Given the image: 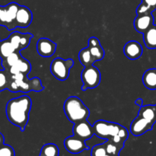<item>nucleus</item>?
<instances>
[{
	"instance_id": "39448f33",
	"label": "nucleus",
	"mask_w": 156,
	"mask_h": 156,
	"mask_svg": "<svg viewBox=\"0 0 156 156\" xmlns=\"http://www.w3.org/2000/svg\"><path fill=\"white\" fill-rule=\"evenodd\" d=\"M20 5L16 2H11L5 6L0 5V25L4 26L8 30H13L16 28L15 18Z\"/></svg>"
},
{
	"instance_id": "2eb2a0df",
	"label": "nucleus",
	"mask_w": 156,
	"mask_h": 156,
	"mask_svg": "<svg viewBox=\"0 0 156 156\" xmlns=\"http://www.w3.org/2000/svg\"><path fill=\"white\" fill-rule=\"evenodd\" d=\"M124 54L128 59L136 60L143 55V50L142 45L136 41H128L123 47Z\"/></svg>"
},
{
	"instance_id": "f3484780",
	"label": "nucleus",
	"mask_w": 156,
	"mask_h": 156,
	"mask_svg": "<svg viewBox=\"0 0 156 156\" xmlns=\"http://www.w3.org/2000/svg\"><path fill=\"white\" fill-rule=\"evenodd\" d=\"M7 71H9V73L12 75H16L18 73L28 75L31 71V64L22 56L15 65L12 66Z\"/></svg>"
},
{
	"instance_id": "c756f323",
	"label": "nucleus",
	"mask_w": 156,
	"mask_h": 156,
	"mask_svg": "<svg viewBox=\"0 0 156 156\" xmlns=\"http://www.w3.org/2000/svg\"><path fill=\"white\" fill-rule=\"evenodd\" d=\"M4 141H5V138L4 136L2 135V133H0V148L4 145Z\"/></svg>"
},
{
	"instance_id": "4be33fe9",
	"label": "nucleus",
	"mask_w": 156,
	"mask_h": 156,
	"mask_svg": "<svg viewBox=\"0 0 156 156\" xmlns=\"http://www.w3.org/2000/svg\"><path fill=\"white\" fill-rule=\"evenodd\" d=\"M79 59L81 64L84 67L93 66V64L96 62L92 55L91 54V52H90L88 47H86V48H84L80 50L79 53Z\"/></svg>"
},
{
	"instance_id": "393cba45",
	"label": "nucleus",
	"mask_w": 156,
	"mask_h": 156,
	"mask_svg": "<svg viewBox=\"0 0 156 156\" xmlns=\"http://www.w3.org/2000/svg\"><path fill=\"white\" fill-rule=\"evenodd\" d=\"M59 148L53 143L44 145L41 150L39 156H59Z\"/></svg>"
},
{
	"instance_id": "6ab92c4d",
	"label": "nucleus",
	"mask_w": 156,
	"mask_h": 156,
	"mask_svg": "<svg viewBox=\"0 0 156 156\" xmlns=\"http://www.w3.org/2000/svg\"><path fill=\"white\" fill-rule=\"evenodd\" d=\"M143 41L148 49H156V24H153L143 34Z\"/></svg>"
},
{
	"instance_id": "aec40b11",
	"label": "nucleus",
	"mask_w": 156,
	"mask_h": 156,
	"mask_svg": "<svg viewBox=\"0 0 156 156\" xmlns=\"http://www.w3.org/2000/svg\"><path fill=\"white\" fill-rule=\"evenodd\" d=\"M138 115L141 116L143 118L147 120L152 124H155L156 122V111L155 105H145L140 107Z\"/></svg>"
},
{
	"instance_id": "5701e85b",
	"label": "nucleus",
	"mask_w": 156,
	"mask_h": 156,
	"mask_svg": "<svg viewBox=\"0 0 156 156\" xmlns=\"http://www.w3.org/2000/svg\"><path fill=\"white\" fill-rule=\"evenodd\" d=\"M15 52H16V50L14 48L13 45L9 41V38L3 40L0 42V58L1 59H4L5 58L8 57L9 55Z\"/></svg>"
},
{
	"instance_id": "cd10ccee",
	"label": "nucleus",
	"mask_w": 156,
	"mask_h": 156,
	"mask_svg": "<svg viewBox=\"0 0 156 156\" xmlns=\"http://www.w3.org/2000/svg\"><path fill=\"white\" fill-rule=\"evenodd\" d=\"M108 155L105 143L96 145L91 149V156H105Z\"/></svg>"
},
{
	"instance_id": "c85d7f7f",
	"label": "nucleus",
	"mask_w": 156,
	"mask_h": 156,
	"mask_svg": "<svg viewBox=\"0 0 156 156\" xmlns=\"http://www.w3.org/2000/svg\"><path fill=\"white\" fill-rule=\"evenodd\" d=\"M0 156H15V150L9 145H3L0 148Z\"/></svg>"
},
{
	"instance_id": "9d476101",
	"label": "nucleus",
	"mask_w": 156,
	"mask_h": 156,
	"mask_svg": "<svg viewBox=\"0 0 156 156\" xmlns=\"http://www.w3.org/2000/svg\"><path fill=\"white\" fill-rule=\"evenodd\" d=\"M153 128V124L148 121L141 116L138 115L131 123L130 133L135 136H140L143 135L146 132L152 130Z\"/></svg>"
},
{
	"instance_id": "bb28decb",
	"label": "nucleus",
	"mask_w": 156,
	"mask_h": 156,
	"mask_svg": "<svg viewBox=\"0 0 156 156\" xmlns=\"http://www.w3.org/2000/svg\"><path fill=\"white\" fill-rule=\"evenodd\" d=\"M105 147H106L107 153L111 156L119 155V152H120L122 149L121 148H120L118 146H117L116 144L113 143L112 142H111L110 140H106V142L105 143Z\"/></svg>"
},
{
	"instance_id": "423d86ee",
	"label": "nucleus",
	"mask_w": 156,
	"mask_h": 156,
	"mask_svg": "<svg viewBox=\"0 0 156 156\" xmlns=\"http://www.w3.org/2000/svg\"><path fill=\"white\" fill-rule=\"evenodd\" d=\"M74 66V61L72 59H63L57 57L52 61L50 64V72L56 79L59 81H65L69 76L70 69Z\"/></svg>"
},
{
	"instance_id": "f257e3e1",
	"label": "nucleus",
	"mask_w": 156,
	"mask_h": 156,
	"mask_svg": "<svg viewBox=\"0 0 156 156\" xmlns=\"http://www.w3.org/2000/svg\"><path fill=\"white\" fill-rule=\"evenodd\" d=\"M32 101L27 95L11 99L6 105V116L11 123L24 131L29 120Z\"/></svg>"
},
{
	"instance_id": "20e7f679",
	"label": "nucleus",
	"mask_w": 156,
	"mask_h": 156,
	"mask_svg": "<svg viewBox=\"0 0 156 156\" xmlns=\"http://www.w3.org/2000/svg\"><path fill=\"white\" fill-rule=\"evenodd\" d=\"M123 126L117 123L100 120L93 124L94 135L103 140H108L110 138L118 135Z\"/></svg>"
},
{
	"instance_id": "a878e982",
	"label": "nucleus",
	"mask_w": 156,
	"mask_h": 156,
	"mask_svg": "<svg viewBox=\"0 0 156 156\" xmlns=\"http://www.w3.org/2000/svg\"><path fill=\"white\" fill-rule=\"evenodd\" d=\"M11 74L5 69L0 70V92L9 88Z\"/></svg>"
},
{
	"instance_id": "72a5a7b5",
	"label": "nucleus",
	"mask_w": 156,
	"mask_h": 156,
	"mask_svg": "<svg viewBox=\"0 0 156 156\" xmlns=\"http://www.w3.org/2000/svg\"><path fill=\"white\" fill-rule=\"evenodd\" d=\"M114 156H119V155H114Z\"/></svg>"
},
{
	"instance_id": "9b49d317",
	"label": "nucleus",
	"mask_w": 156,
	"mask_h": 156,
	"mask_svg": "<svg viewBox=\"0 0 156 156\" xmlns=\"http://www.w3.org/2000/svg\"><path fill=\"white\" fill-rule=\"evenodd\" d=\"M64 146L69 152L73 154H79L89 149L85 141L74 135L67 137L64 140Z\"/></svg>"
},
{
	"instance_id": "f8f14e48",
	"label": "nucleus",
	"mask_w": 156,
	"mask_h": 156,
	"mask_svg": "<svg viewBox=\"0 0 156 156\" xmlns=\"http://www.w3.org/2000/svg\"><path fill=\"white\" fill-rule=\"evenodd\" d=\"M56 43L46 37L40 38L37 44V50L40 56L43 57H50L56 50Z\"/></svg>"
},
{
	"instance_id": "473e14b6",
	"label": "nucleus",
	"mask_w": 156,
	"mask_h": 156,
	"mask_svg": "<svg viewBox=\"0 0 156 156\" xmlns=\"http://www.w3.org/2000/svg\"><path fill=\"white\" fill-rule=\"evenodd\" d=\"M155 111H156V105H155Z\"/></svg>"
},
{
	"instance_id": "0eeeda50",
	"label": "nucleus",
	"mask_w": 156,
	"mask_h": 156,
	"mask_svg": "<svg viewBox=\"0 0 156 156\" xmlns=\"http://www.w3.org/2000/svg\"><path fill=\"white\" fill-rule=\"evenodd\" d=\"M82 83V91H86L88 88H94L101 82V73L97 67L94 66L84 67L81 74Z\"/></svg>"
},
{
	"instance_id": "a211bd4d",
	"label": "nucleus",
	"mask_w": 156,
	"mask_h": 156,
	"mask_svg": "<svg viewBox=\"0 0 156 156\" xmlns=\"http://www.w3.org/2000/svg\"><path fill=\"white\" fill-rule=\"evenodd\" d=\"M143 85L149 90H156V69L146 70L143 76Z\"/></svg>"
},
{
	"instance_id": "1a4fd4ad",
	"label": "nucleus",
	"mask_w": 156,
	"mask_h": 156,
	"mask_svg": "<svg viewBox=\"0 0 156 156\" xmlns=\"http://www.w3.org/2000/svg\"><path fill=\"white\" fill-rule=\"evenodd\" d=\"M73 135L84 141H87L94 135L93 125H91L87 120L74 123L73 128Z\"/></svg>"
},
{
	"instance_id": "f704fd0d",
	"label": "nucleus",
	"mask_w": 156,
	"mask_h": 156,
	"mask_svg": "<svg viewBox=\"0 0 156 156\" xmlns=\"http://www.w3.org/2000/svg\"><path fill=\"white\" fill-rule=\"evenodd\" d=\"M0 42H1V41H0Z\"/></svg>"
},
{
	"instance_id": "f03ea898",
	"label": "nucleus",
	"mask_w": 156,
	"mask_h": 156,
	"mask_svg": "<svg viewBox=\"0 0 156 156\" xmlns=\"http://www.w3.org/2000/svg\"><path fill=\"white\" fill-rule=\"evenodd\" d=\"M44 89V87L43 86L39 78L35 77L30 79L27 78V75L23 73H18L16 75L11 74L8 88V90H9L11 92H40Z\"/></svg>"
},
{
	"instance_id": "412c9836",
	"label": "nucleus",
	"mask_w": 156,
	"mask_h": 156,
	"mask_svg": "<svg viewBox=\"0 0 156 156\" xmlns=\"http://www.w3.org/2000/svg\"><path fill=\"white\" fill-rule=\"evenodd\" d=\"M156 10V0H142V2L136 9L137 15L152 14Z\"/></svg>"
},
{
	"instance_id": "2f4dec72",
	"label": "nucleus",
	"mask_w": 156,
	"mask_h": 156,
	"mask_svg": "<svg viewBox=\"0 0 156 156\" xmlns=\"http://www.w3.org/2000/svg\"><path fill=\"white\" fill-rule=\"evenodd\" d=\"M105 156H111V155H108H108H105Z\"/></svg>"
},
{
	"instance_id": "4468645a",
	"label": "nucleus",
	"mask_w": 156,
	"mask_h": 156,
	"mask_svg": "<svg viewBox=\"0 0 156 156\" xmlns=\"http://www.w3.org/2000/svg\"><path fill=\"white\" fill-rule=\"evenodd\" d=\"M133 24L137 32L144 34L154 24V17L152 14L137 15Z\"/></svg>"
},
{
	"instance_id": "7c9ffc66",
	"label": "nucleus",
	"mask_w": 156,
	"mask_h": 156,
	"mask_svg": "<svg viewBox=\"0 0 156 156\" xmlns=\"http://www.w3.org/2000/svg\"><path fill=\"white\" fill-rule=\"evenodd\" d=\"M135 103H136V105H137L138 106H140V107L143 106V100H142L141 98L136 99L135 101Z\"/></svg>"
},
{
	"instance_id": "b1692460",
	"label": "nucleus",
	"mask_w": 156,
	"mask_h": 156,
	"mask_svg": "<svg viewBox=\"0 0 156 156\" xmlns=\"http://www.w3.org/2000/svg\"><path fill=\"white\" fill-rule=\"evenodd\" d=\"M21 57L22 56L21 55L20 52H15L9 55L8 57L5 58L4 59H2V66L4 69L8 70L12 66L15 65Z\"/></svg>"
},
{
	"instance_id": "6e6552de",
	"label": "nucleus",
	"mask_w": 156,
	"mask_h": 156,
	"mask_svg": "<svg viewBox=\"0 0 156 156\" xmlns=\"http://www.w3.org/2000/svg\"><path fill=\"white\" fill-rule=\"evenodd\" d=\"M13 45L16 52H21L29 46L30 40L33 38V34L30 33L22 34L15 31L11 34L8 37Z\"/></svg>"
},
{
	"instance_id": "7ed1b4c3",
	"label": "nucleus",
	"mask_w": 156,
	"mask_h": 156,
	"mask_svg": "<svg viewBox=\"0 0 156 156\" xmlns=\"http://www.w3.org/2000/svg\"><path fill=\"white\" fill-rule=\"evenodd\" d=\"M64 113L70 122L79 123L88 120L90 115L89 109L80 98L76 96L68 98L63 105Z\"/></svg>"
},
{
	"instance_id": "dca6fc26",
	"label": "nucleus",
	"mask_w": 156,
	"mask_h": 156,
	"mask_svg": "<svg viewBox=\"0 0 156 156\" xmlns=\"http://www.w3.org/2000/svg\"><path fill=\"white\" fill-rule=\"evenodd\" d=\"M88 49H89L91 54L95 59V61H101L104 59L105 52L103 47L100 44V41L95 37H91L88 39Z\"/></svg>"
},
{
	"instance_id": "ddd939ff",
	"label": "nucleus",
	"mask_w": 156,
	"mask_h": 156,
	"mask_svg": "<svg viewBox=\"0 0 156 156\" xmlns=\"http://www.w3.org/2000/svg\"><path fill=\"white\" fill-rule=\"evenodd\" d=\"M33 14L30 9L27 6L20 5L15 18V25L16 27L25 28L27 27L32 22Z\"/></svg>"
}]
</instances>
